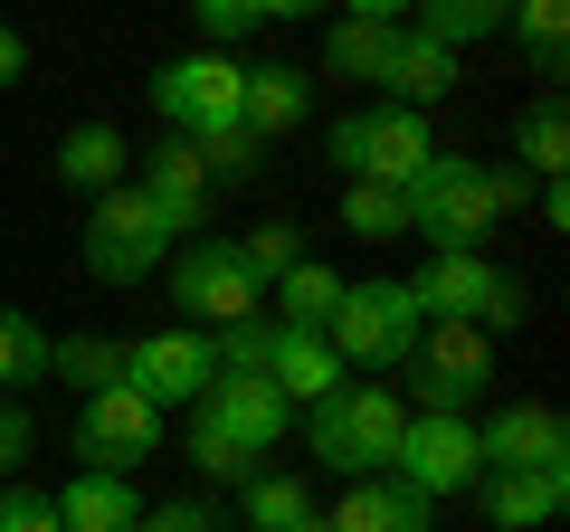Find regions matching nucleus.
Masks as SVG:
<instances>
[{
	"mask_svg": "<svg viewBox=\"0 0 570 532\" xmlns=\"http://www.w3.org/2000/svg\"><path fill=\"white\" fill-rule=\"evenodd\" d=\"M409 200V238H428V257H448V247H485L513 209L532 200V181L513 162H475V152H428V171L400 190Z\"/></svg>",
	"mask_w": 570,
	"mask_h": 532,
	"instance_id": "1",
	"label": "nucleus"
},
{
	"mask_svg": "<svg viewBox=\"0 0 570 532\" xmlns=\"http://www.w3.org/2000/svg\"><path fill=\"white\" fill-rule=\"evenodd\" d=\"M400 428H409V400L390 381H343V390H324L305 410V447H314V466L324 475H390V456H400Z\"/></svg>",
	"mask_w": 570,
	"mask_h": 532,
	"instance_id": "2",
	"label": "nucleus"
},
{
	"mask_svg": "<svg viewBox=\"0 0 570 532\" xmlns=\"http://www.w3.org/2000/svg\"><path fill=\"white\" fill-rule=\"evenodd\" d=\"M409 305H419V324H475V333H513L532 314L523 276H504V266L485 257V247H448V257H419V276H400Z\"/></svg>",
	"mask_w": 570,
	"mask_h": 532,
	"instance_id": "3",
	"label": "nucleus"
},
{
	"mask_svg": "<svg viewBox=\"0 0 570 532\" xmlns=\"http://www.w3.org/2000/svg\"><path fill=\"white\" fill-rule=\"evenodd\" d=\"M171 247H181V238H171V219L142 200L134 181H115V190H96V200H86L77 257H86V276H96V286H142V276H163Z\"/></svg>",
	"mask_w": 570,
	"mask_h": 532,
	"instance_id": "4",
	"label": "nucleus"
},
{
	"mask_svg": "<svg viewBox=\"0 0 570 532\" xmlns=\"http://www.w3.org/2000/svg\"><path fill=\"white\" fill-rule=\"evenodd\" d=\"M163 286H171V314H181V324H200V333L238 324V314H266V286L247 276V257H238V238H228V228L181 238V247L163 257Z\"/></svg>",
	"mask_w": 570,
	"mask_h": 532,
	"instance_id": "5",
	"label": "nucleus"
},
{
	"mask_svg": "<svg viewBox=\"0 0 570 532\" xmlns=\"http://www.w3.org/2000/svg\"><path fill=\"white\" fill-rule=\"evenodd\" d=\"M428 152H438V134H428V115H409V105H352L324 134V162L343 171V181H381V190H409L428 171Z\"/></svg>",
	"mask_w": 570,
	"mask_h": 532,
	"instance_id": "6",
	"label": "nucleus"
},
{
	"mask_svg": "<svg viewBox=\"0 0 570 532\" xmlns=\"http://www.w3.org/2000/svg\"><path fill=\"white\" fill-rule=\"evenodd\" d=\"M324 343H333V362H343L352 381H371V371H400L409 343H419V305H409L400 276H362V286L343 276V305H333Z\"/></svg>",
	"mask_w": 570,
	"mask_h": 532,
	"instance_id": "7",
	"label": "nucleus"
},
{
	"mask_svg": "<svg viewBox=\"0 0 570 532\" xmlns=\"http://www.w3.org/2000/svg\"><path fill=\"white\" fill-rule=\"evenodd\" d=\"M409 410H438V418H475L494 390V333L475 324H419L409 343Z\"/></svg>",
	"mask_w": 570,
	"mask_h": 532,
	"instance_id": "8",
	"label": "nucleus"
},
{
	"mask_svg": "<svg viewBox=\"0 0 570 532\" xmlns=\"http://www.w3.org/2000/svg\"><path fill=\"white\" fill-rule=\"evenodd\" d=\"M67 447H77V466H96V475H142V456H163V410H153L134 381L86 390Z\"/></svg>",
	"mask_w": 570,
	"mask_h": 532,
	"instance_id": "9",
	"label": "nucleus"
},
{
	"mask_svg": "<svg viewBox=\"0 0 570 532\" xmlns=\"http://www.w3.org/2000/svg\"><path fill=\"white\" fill-rule=\"evenodd\" d=\"M238 86H247V67L228 58V48H190V58L153 67V115L200 144V134H219V124H238Z\"/></svg>",
	"mask_w": 570,
	"mask_h": 532,
	"instance_id": "10",
	"label": "nucleus"
},
{
	"mask_svg": "<svg viewBox=\"0 0 570 532\" xmlns=\"http://www.w3.org/2000/svg\"><path fill=\"white\" fill-rule=\"evenodd\" d=\"M390 475H400L409 494H428V504H448V494H466L475 475H485V456H475V418H438V410H409V428H400V456H390Z\"/></svg>",
	"mask_w": 570,
	"mask_h": 532,
	"instance_id": "11",
	"label": "nucleus"
},
{
	"mask_svg": "<svg viewBox=\"0 0 570 532\" xmlns=\"http://www.w3.org/2000/svg\"><path fill=\"white\" fill-rule=\"evenodd\" d=\"M124 381L153 400V410H190L209 381H219V352H209L200 324H171V333H142V343H124Z\"/></svg>",
	"mask_w": 570,
	"mask_h": 532,
	"instance_id": "12",
	"label": "nucleus"
},
{
	"mask_svg": "<svg viewBox=\"0 0 570 532\" xmlns=\"http://www.w3.org/2000/svg\"><path fill=\"white\" fill-rule=\"evenodd\" d=\"M190 410H200L209 428H219L228 447L247 456V466H257V456H276V447H285V428H295V410H285V390L266 381V371H219V381H209Z\"/></svg>",
	"mask_w": 570,
	"mask_h": 532,
	"instance_id": "13",
	"label": "nucleus"
},
{
	"mask_svg": "<svg viewBox=\"0 0 570 532\" xmlns=\"http://www.w3.org/2000/svg\"><path fill=\"white\" fill-rule=\"evenodd\" d=\"M134 190H142V200H153V209L171 219V238H200V228H209V200H219L209 162L181 144V134H163L153 152H134Z\"/></svg>",
	"mask_w": 570,
	"mask_h": 532,
	"instance_id": "14",
	"label": "nucleus"
},
{
	"mask_svg": "<svg viewBox=\"0 0 570 532\" xmlns=\"http://www.w3.org/2000/svg\"><path fill=\"white\" fill-rule=\"evenodd\" d=\"M466 494L485 504L494 532H551L570 513V466H485Z\"/></svg>",
	"mask_w": 570,
	"mask_h": 532,
	"instance_id": "15",
	"label": "nucleus"
},
{
	"mask_svg": "<svg viewBox=\"0 0 570 532\" xmlns=\"http://www.w3.org/2000/svg\"><path fill=\"white\" fill-rule=\"evenodd\" d=\"M475 456L485 466H570V428L551 400H504L494 418H475Z\"/></svg>",
	"mask_w": 570,
	"mask_h": 532,
	"instance_id": "16",
	"label": "nucleus"
},
{
	"mask_svg": "<svg viewBox=\"0 0 570 532\" xmlns=\"http://www.w3.org/2000/svg\"><path fill=\"white\" fill-rule=\"evenodd\" d=\"M238 124L257 144H285L295 124H314V67H285V58H257L238 86Z\"/></svg>",
	"mask_w": 570,
	"mask_h": 532,
	"instance_id": "17",
	"label": "nucleus"
},
{
	"mask_svg": "<svg viewBox=\"0 0 570 532\" xmlns=\"http://www.w3.org/2000/svg\"><path fill=\"white\" fill-rule=\"evenodd\" d=\"M456 77H466V58H456V48H438L428 29H400V39H390V67H381V105L428 115V105L456 96Z\"/></svg>",
	"mask_w": 570,
	"mask_h": 532,
	"instance_id": "18",
	"label": "nucleus"
},
{
	"mask_svg": "<svg viewBox=\"0 0 570 532\" xmlns=\"http://www.w3.org/2000/svg\"><path fill=\"white\" fill-rule=\"evenodd\" d=\"M333 532H438V504L409 494L400 475H352V494L324 513Z\"/></svg>",
	"mask_w": 570,
	"mask_h": 532,
	"instance_id": "19",
	"label": "nucleus"
},
{
	"mask_svg": "<svg viewBox=\"0 0 570 532\" xmlns=\"http://www.w3.org/2000/svg\"><path fill=\"white\" fill-rule=\"evenodd\" d=\"M48 504H58L67 532H134L142 523V485H134V475H96V466H77Z\"/></svg>",
	"mask_w": 570,
	"mask_h": 532,
	"instance_id": "20",
	"label": "nucleus"
},
{
	"mask_svg": "<svg viewBox=\"0 0 570 532\" xmlns=\"http://www.w3.org/2000/svg\"><path fill=\"white\" fill-rule=\"evenodd\" d=\"M266 381L285 390V410H314L324 390H343L352 371L333 362V343L324 333H295V324H276V343H266Z\"/></svg>",
	"mask_w": 570,
	"mask_h": 532,
	"instance_id": "21",
	"label": "nucleus"
},
{
	"mask_svg": "<svg viewBox=\"0 0 570 532\" xmlns=\"http://www.w3.org/2000/svg\"><path fill=\"white\" fill-rule=\"evenodd\" d=\"M115 181H134V144H124L115 124H67L58 134V190H115Z\"/></svg>",
	"mask_w": 570,
	"mask_h": 532,
	"instance_id": "22",
	"label": "nucleus"
},
{
	"mask_svg": "<svg viewBox=\"0 0 570 532\" xmlns=\"http://www.w3.org/2000/svg\"><path fill=\"white\" fill-rule=\"evenodd\" d=\"M561 162H570V105H561V86H542L513 115V171L523 181H561Z\"/></svg>",
	"mask_w": 570,
	"mask_h": 532,
	"instance_id": "23",
	"label": "nucleus"
},
{
	"mask_svg": "<svg viewBox=\"0 0 570 532\" xmlns=\"http://www.w3.org/2000/svg\"><path fill=\"white\" fill-rule=\"evenodd\" d=\"M333 305H343V276H333L324 257H295L276 286H266V314H276V324H295V333H324Z\"/></svg>",
	"mask_w": 570,
	"mask_h": 532,
	"instance_id": "24",
	"label": "nucleus"
},
{
	"mask_svg": "<svg viewBox=\"0 0 570 532\" xmlns=\"http://www.w3.org/2000/svg\"><path fill=\"white\" fill-rule=\"evenodd\" d=\"M504 20H513V0H409V29H428V39L456 48V58H466L475 39H504Z\"/></svg>",
	"mask_w": 570,
	"mask_h": 532,
	"instance_id": "25",
	"label": "nucleus"
},
{
	"mask_svg": "<svg viewBox=\"0 0 570 532\" xmlns=\"http://www.w3.org/2000/svg\"><path fill=\"white\" fill-rule=\"evenodd\" d=\"M48 343H58V333L29 305H0V390H10V400H29V390L48 381Z\"/></svg>",
	"mask_w": 570,
	"mask_h": 532,
	"instance_id": "26",
	"label": "nucleus"
},
{
	"mask_svg": "<svg viewBox=\"0 0 570 532\" xmlns=\"http://www.w3.org/2000/svg\"><path fill=\"white\" fill-rule=\"evenodd\" d=\"M48 381H67L86 400V390H115L124 381V343L115 333H58V343H48Z\"/></svg>",
	"mask_w": 570,
	"mask_h": 532,
	"instance_id": "27",
	"label": "nucleus"
},
{
	"mask_svg": "<svg viewBox=\"0 0 570 532\" xmlns=\"http://www.w3.org/2000/svg\"><path fill=\"white\" fill-rule=\"evenodd\" d=\"M390 39H400V29H381V20H333V29H324V77L381 86V67H390Z\"/></svg>",
	"mask_w": 570,
	"mask_h": 532,
	"instance_id": "28",
	"label": "nucleus"
},
{
	"mask_svg": "<svg viewBox=\"0 0 570 532\" xmlns=\"http://www.w3.org/2000/svg\"><path fill=\"white\" fill-rule=\"evenodd\" d=\"M513 39H523V58L542 67V86H561V39H570V0H513Z\"/></svg>",
	"mask_w": 570,
	"mask_h": 532,
	"instance_id": "29",
	"label": "nucleus"
},
{
	"mask_svg": "<svg viewBox=\"0 0 570 532\" xmlns=\"http://www.w3.org/2000/svg\"><path fill=\"white\" fill-rule=\"evenodd\" d=\"M247 532H285V523H305L314 513V485L305 475H247Z\"/></svg>",
	"mask_w": 570,
	"mask_h": 532,
	"instance_id": "30",
	"label": "nucleus"
},
{
	"mask_svg": "<svg viewBox=\"0 0 570 532\" xmlns=\"http://www.w3.org/2000/svg\"><path fill=\"white\" fill-rule=\"evenodd\" d=\"M343 228L352 238H409V200L381 181H343Z\"/></svg>",
	"mask_w": 570,
	"mask_h": 532,
	"instance_id": "31",
	"label": "nucleus"
},
{
	"mask_svg": "<svg viewBox=\"0 0 570 532\" xmlns=\"http://www.w3.org/2000/svg\"><path fill=\"white\" fill-rule=\"evenodd\" d=\"M181 144H190V134H181ZM190 152L209 162V181H257V162H266V144L247 134V124H219V134H200Z\"/></svg>",
	"mask_w": 570,
	"mask_h": 532,
	"instance_id": "32",
	"label": "nucleus"
},
{
	"mask_svg": "<svg viewBox=\"0 0 570 532\" xmlns=\"http://www.w3.org/2000/svg\"><path fill=\"white\" fill-rule=\"evenodd\" d=\"M181 456H190V466H200V475H209V485H247V475H257V466H247V456H238V447H228V437H219V428H209V418H200V410H190V428H181Z\"/></svg>",
	"mask_w": 570,
	"mask_h": 532,
	"instance_id": "33",
	"label": "nucleus"
},
{
	"mask_svg": "<svg viewBox=\"0 0 570 532\" xmlns=\"http://www.w3.org/2000/svg\"><path fill=\"white\" fill-rule=\"evenodd\" d=\"M238 257H247V276H257V286H276L285 266L305 257V238H295V219H266V228H247V238H238Z\"/></svg>",
	"mask_w": 570,
	"mask_h": 532,
	"instance_id": "34",
	"label": "nucleus"
},
{
	"mask_svg": "<svg viewBox=\"0 0 570 532\" xmlns=\"http://www.w3.org/2000/svg\"><path fill=\"white\" fill-rule=\"evenodd\" d=\"M266 343H276V314H238V324H219V333H209L219 371H266Z\"/></svg>",
	"mask_w": 570,
	"mask_h": 532,
	"instance_id": "35",
	"label": "nucleus"
},
{
	"mask_svg": "<svg viewBox=\"0 0 570 532\" xmlns=\"http://www.w3.org/2000/svg\"><path fill=\"white\" fill-rule=\"evenodd\" d=\"M190 29H200V48H238L257 39V0H190Z\"/></svg>",
	"mask_w": 570,
	"mask_h": 532,
	"instance_id": "36",
	"label": "nucleus"
},
{
	"mask_svg": "<svg viewBox=\"0 0 570 532\" xmlns=\"http://www.w3.org/2000/svg\"><path fill=\"white\" fill-rule=\"evenodd\" d=\"M134 532H228V523H219V504H209V494H171V504H142Z\"/></svg>",
	"mask_w": 570,
	"mask_h": 532,
	"instance_id": "37",
	"label": "nucleus"
},
{
	"mask_svg": "<svg viewBox=\"0 0 570 532\" xmlns=\"http://www.w3.org/2000/svg\"><path fill=\"white\" fill-rule=\"evenodd\" d=\"M29 447H39V418H29V400H10V390H0V485L29 466Z\"/></svg>",
	"mask_w": 570,
	"mask_h": 532,
	"instance_id": "38",
	"label": "nucleus"
},
{
	"mask_svg": "<svg viewBox=\"0 0 570 532\" xmlns=\"http://www.w3.org/2000/svg\"><path fill=\"white\" fill-rule=\"evenodd\" d=\"M0 532H67L48 485H0Z\"/></svg>",
	"mask_w": 570,
	"mask_h": 532,
	"instance_id": "39",
	"label": "nucleus"
},
{
	"mask_svg": "<svg viewBox=\"0 0 570 532\" xmlns=\"http://www.w3.org/2000/svg\"><path fill=\"white\" fill-rule=\"evenodd\" d=\"M324 0H257V29H295V20H314Z\"/></svg>",
	"mask_w": 570,
	"mask_h": 532,
	"instance_id": "40",
	"label": "nucleus"
},
{
	"mask_svg": "<svg viewBox=\"0 0 570 532\" xmlns=\"http://www.w3.org/2000/svg\"><path fill=\"white\" fill-rule=\"evenodd\" d=\"M20 77H29V39L0 20V86H20Z\"/></svg>",
	"mask_w": 570,
	"mask_h": 532,
	"instance_id": "41",
	"label": "nucleus"
},
{
	"mask_svg": "<svg viewBox=\"0 0 570 532\" xmlns=\"http://www.w3.org/2000/svg\"><path fill=\"white\" fill-rule=\"evenodd\" d=\"M343 20H381V29H400V20H409V0H343Z\"/></svg>",
	"mask_w": 570,
	"mask_h": 532,
	"instance_id": "42",
	"label": "nucleus"
},
{
	"mask_svg": "<svg viewBox=\"0 0 570 532\" xmlns=\"http://www.w3.org/2000/svg\"><path fill=\"white\" fill-rule=\"evenodd\" d=\"M532 209H542V228H570V190H561V181L532 190Z\"/></svg>",
	"mask_w": 570,
	"mask_h": 532,
	"instance_id": "43",
	"label": "nucleus"
},
{
	"mask_svg": "<svg viewBox=\"0 0 570 532\" xmlns=\"http://www.w3.org/2000/svg\"><path fill=\"white\" fill-rule=\"evenodd\" d=\"M285 532H333V523H324V513H305V523H285Z\"/></svg>",
	"mask_w": 570,
	"mask_h": 532,
	"instance_id": "44",
	"label": "nucleus"
}]
</instances>
